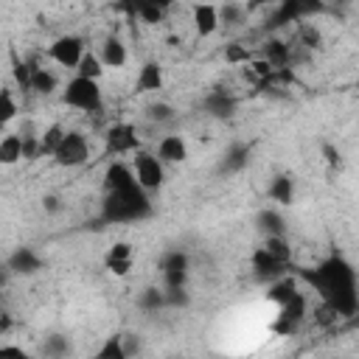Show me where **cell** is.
Returning a JSON list of instances; mask_svg holds the SVG:
<instances>
[{
  "label": "cell",
  "mask_w": 359,
  "mask_h": 359,
  "mask_svg": "<svg viewBox=\"0 0 359 359\" xmlns=\"http://www.w3.org/2000/svg\"><path fill=\"white\" fill-rule=\"evenodd\" d=\"M306 278L323 294L325 306H331L339 317H353L356 314V309H359L356 272L348 261H342L339 255H331L314 272H306Z\"/></svg>",
  "instance_id": "obj_1"
},
{
  "label": "cell",
  "mask_w": 359,
  "mask_h": 359,
  "mask_svg": "<svg viewBox=\"0 0 359 359\" xmlns=\"http://www.w3.org/2000/svg\"><path fill=\"white\" fill-rule=\"evenodd\" d=\"M154 213L146 191L140 185H129V188H121V191H107L104 196V205H101V216L104 222H112V224H121V222H140V219H149Z\"/></svg>",
  "instance_id": "obj_2"
},
{
  "label": "cell",
  "mask_w": 359,
  "mask_h": 359,
  "mask_svg": "<svg viewBox=\"0 0 359 359\" xmlns=\"http://www.w3.org/2000/svg\"><path fill=\"white\" fill-rule=\"evenodd\" d=\"M62 101L73 109H81V112H101V107H104L98 81L84 79V76H76V79L67 81V87L62 93Z\"/></svg>",
  "instance_id": "obj_3"
},
{
  "label": "cell",
  "mask_w": 359,
  "mask_h": 359,
  "mask_svg": "<svg viewBox=\"0 0 359 359\" xmlns=\"http://www.w3.org/2000/svg\"><path fill=\"white\" fill-rule=\"evenodd\" d=\"M90 149H87V137L81 132H65L56 151H53V163L62 168H76L87 160Z\"/></svg>",
  "instance_id": "obj_4"
},
{
  "label": "cell",
  "mask_w": 359,
  "mask_h": 359,
  "mask_svg": "<svg viewBox=\"0 0 359 359\" xmlns=\"http://www.w3.org/2000/svg\"><path fill=\"white\" fill-rule=\"evenodd\" d=\"M135 180L143 191H157L165 180V171H163V163L157 160V154H149V151H137L135 154Z\"/></svg>",
  "instance_id": "obj_5"
},
{
  "label": "cell",
  "mask_w": 359,
  "mask_h": 359,
  "mask_svg": "<svg viewBox=\"0 0 359 359\" xmlns=\"http://www.w3.org/2000/svg\"><path fill=\"white\" fill-rule=\"evenodd\" d=\"M81 53H84V42L79 36H73V34H65V36L53 39L50 48H48V56L62 67H76Z\"/></svg>",
  "instance_id": "obj_6"
},
{
  "label": "cell",
  "mask_w": 359,
  "mask_h": 359,
  "mask_svg": "<svg viewBox=\"0 0 359 359\" xmlns=\"http://www.w3.org/2000/svg\"><path fill=\"white\" fill-rule=\"evenodd\" d=\"M137 149H140V137H137V129L132 123H115L107 132V151L109 154H129Z\"/></svg>",
  "instance_id": "obj_7"
},
{
  "label": "cell",
  "mask_w": 359,
  "mask_h": 359,
  "mask_svg": "<svg viewBox=\"0 0 359 359\" xmlns=\"http://www.w3.org/2000/svg\"><path fill=\"white\" fill-rule=\"evenodd\" d=\"M323 11H325V0H280V8L272 25H283V22H292L309 14H323Z\"/></svg>",
  "instance_id": "obj_8"
},
{
  "label": "cell",
  "mask_w": 359,
  "mask_h": 359,
  "mask_svg": "<svg viewBox=\"0 0 359 359\" xmlns=\"http://www.w3.org/2000/svg\"><path fill=\"white\" fill-rule=\"evenodd\" d=\"M160 269H163L165 286H185V280H188V255L182 250H168L160 258Z\"/></svg>",
  "instance_id": "obj_9"
},
{
  "label": "cell",
  "mask_w": 359,
  "mask_h": 359,
  "mask_svg": "<svg viewBox=\"0 0 359 359\" xmlns=\"http://www.w3.org/2000/svg\"><path fill=\"white\" fill-rule=\"evenodd\" d=\"M132 261H135V250H132L129 241H118V244H112V247L107 250V255H104V266H107L112 275H118V278L129 275Z\"/></svg>",
  "instance_id": "obj_10"
},
{
  "label": "cell",
  "mask_w": 359,
  "mask_h": 359,
  "mask_svg": "<svg viewBox=\"0 0 359 359\" xmlns=\"http://www.w3.org/2000/svg\"><path fill=\"white\" fill-rule=\"evenodd\" d=\"M6 264H8L11 275H34V272L42 269V258H39L31 247H20V250H14V252L8 255Z\"/></svg>",
  "instance_id": "obj_11"
},
{
  "label": "cell",
  "mask_w": 359,
  "mask_h": 359,
  "mask_svg": "<svg viewBox=\"0 0 359 359\" xmlns=\"http://www.w3.org/2000/svg\"><path fill=\"white\" fill-rule=\"evenodd\" d=\"M250 261H252V269H255V275H258L261 280H275L278 275H283V266H286V264H280L266 247H258Z\"/></svg>",
  "instance_id": "obj_12"
},
{
  "label": "cell",
  "mask_w": 359,
  "mask_h": 359,
  "mask_svg": "<svg viewBox=\"0 0 359 359\" xmlns=\"http://www.w3.org/2000/svg\"><path fill=\"white\" fill-rule=\"evenodd\" d=\"M157 160L165 165V163H185L188 160V146L180 135H165L160 137L157 143Z\"/></svg>",
  "instance_id": "obj_13"
},
{
  "label": "cell",
  "mask_w": 359,
  "mask_h": 359,
  "mask_svg": "<svg viewBox=\"0 0 359 359\" xmlns=\"http://www.w3.org/2000/svg\"><path fill=\"white\" fill-rule=\"evenodd\" d=\"M129 185H137L132 165H126V163H109L107 171H104V191H121V188H129Z\"/></svg>",
  "instance_id": "obj_14"
},
{
  "label": "cell",
  "mask_w": 359,
  "mask_h": 359,
  "mask_svg": "<svg viewBox=\"0 0 359 359\" xmlns=\"http://www.w3.org/2000/svg\"><path fill=\"white\" fill-rule=\"evenodd\" d=\"M194 28L199 36H210L219 28V8L210 3H196L194 6Z\"/></svg>",
  "instance_id": "obj_15"
},
{
  "label": "cell",
  "mask_w": 359,
  "mask_h": 359,
  "mask_svg": "<svg viewBox=\"0 0 359 359\" xmlns=\"http://www.w3.org/2000/svg\"><path fill=\"white\" fill-rule=\"evenodd\" d=\"M202 109H205V112H210L213 118H230V115L236 112V98H233V95H227L224 90H213V93H208V95H205Z\"/></svg>",
  "instance_id": "obj_16"
},
{
  "label": "cell",
  "mask_w": 359,
  "mask_h": 359,
  "mask_svg": "<svg viewBox=\"0 0 359 359\" xmlns=\"http://www.w3.org/2000/svg\"><path fill=\"white\" fill-rule=\"evenodd\" d=\"M101 65L104 67H123L126 65V45L118 39V36H107L104 45H101V53H98Z\"/></svg>",
  "instance_id": "obj_17"
},
{
  "label": "cell",
  "mask_w": 359,
  "mask_h": 359,
  "mask_svg": "<svg viewBox=\"0 0 359 359\" xmlns=\"http://www.w3.org/2000/svg\"><path fill=\"white\" fill-rule=\"evenodd\" d=\"M163 87V67L157 62H146L135 79V93H154Z\"/></svg>",
  "instance_id": "obj_18"
},
{
  "label": "cell",
  "mask_w": 359,
  "mask_h": 359,
  "mask_svg": "<svg viewBox=\"0 0 359 359\" xmlns=\"http://www.w3.org/2000/svg\"><path fill=\"white\" fill-rule=\"evenodd\" d=\"M269 199L278 202V205H292L294 202V180L289 174H278L272 182H269Z\"/></svg>",
  "instance_id": "obj_19"
},
{
  "label": "cell",
  "mask_w": 359,
  "mask_h": 359,
  "mask_svg": "<svg viewBox=\"0 0 359 359\" xmlns=\"http://www.w3.org/2000/svg\"><path fill=\"white\" fill-rule=\"evenodd\" d=\"M56 90V76L48 67H39L31 62V93L36 95H50Z\"/></svg>",
  "instance_id": "obj_20"
},
{
  "label": "cell",
  "mask_w": 359,
  "mask_h": 359,
  "mask_svg": "<svg viewBox=\"0 0 359 359\" xmlns=\"http://www.w3.org/2000/svg\"><path fill=\"white\" fill-rule=\"evenodd\" d=\"M297 292V286H294V278H283V275H278L272 283H269V292H266V300H272L275 306H283L292 294Z\"/></svg>",
  "instance_id": "obj_21"
},
{
  "label": "cell",
  "mask_w": 359,
  "mask_h": 359,
  "mask_svg": "<svg viewBox=\"0 0 359 359\" xmlns=\"http://www.w3.org/2000/svg\"><path fill=\"white\" fill-rule=\"evenodd\" d=\"M261 56H264L272 67H286V62L292 59V50H289V45H286V42H280V39H269V42L264 45Z\"/></svg>",
  "instance_id": "obj_22"
},
{
  "label": "cell",
  "mask_w": 359,
  "mask_h": 359,
  "mask_svg": "<svg viewBox=\"0 0 359 359\" xmlns=\"http://www.w3.org/2000/svg\"><path fill=\"white\" fill-rule=\"evenodd\" d=\"M22 160V137L20 135H6L0 140V165H14Z\"/></svg>",
  "instance_id": "obj_23"
},
{
  "label": "cell",
  "mask_w": 359,
  "mask_h": 359,
  "mask_svg": "<svg viewBox=\"0 0 359 359\" xmlns=\"http://www.w3.org/2000/svg\"><path fill=\"white\" fill-rule=\"evenodd\" d=\"M62 135H65L62 123H50V126L39 135V157H53V151H56Z\"/></svg>",
  "instance_id": "obj_24"
},
{
  "label": "cell",
  "mask_w": 359,
  "mask_h": 359,
  "mask_svg": "<svg viewBox=\"0 0 359 359\" xmlns=\"http://www.w3.org/2000/svg\"><path fill=\"white\" fill-rule=\"evenodd\" d=\"M76 70V76H84V79H101V73H104V65H101V59L95 56V53H81V59H79V65L73 67Z\"/></svg>",
  "instance_id": "obj_25"
},
{
  "label": "cell",
  "mask_w": 359,
  "mask_h": 359,
  "mask_svg": "<svg viewBox=\"0 0 359 359\" xmlns=\"http://www.w3.org/2000/svg\"><path fill=\"white\" fill-rule=\"evenodd\" d=\"M247 163H250V149L238 143V146H233V149L227 151V157H224V163H222V171L233 174V171L247 168Z\"/></svg>",
  "instance_id": "obj_26"
},
{
  "label": "cell",
  "mask_w": 359,
  "mask_h": 359,
  "mask_svg": "<svg viewBox=\"0 0 359 359\" xmlns=\"http://www.w3.org/2000/svg\"><path fill=\"white\" fill-rule=\"evenodd\" d=\"M280 311H278V317H286V320H294V323H300L303 317H306V297L300 294V292H294L283 306H278Z\"/></svg>",
  "instance_id": "obj_27"
},
{
  "label": "cell",
  "mask_w": 359,
  "mask_h": 359,
  "mask_svg": "<svg viewBox=\"0 0 359 359\" xmlns=\"http://www.w3.org/2000/svg\"><path fill=\"white\" fill-rule=\"evenodd\" d=\"M17 118V101L8 87H0V129Z\"/></svg>",
  "instance_id": "obj_28"
},
{
  "label": "cell",
  "mask_w": 359,
  "mask_h": 359,
  "mask_svg": "<svg viewBox=\"0 0 359 359\" xmlns=\"http://www.w3.org/2000/svg\"><path fill=\"white\" fill-rule=\"evenodd\" d=\"M140 309H146V311H157V309H165V294H163V289H157V286H146L143 292H140Z\"/></svg>",
  "instance_id": "obj_29"
},
{
  "label": "cell",
  "mask_w": 359,
  "mask_h": 359,
  "mask_svg": "<svg viewBox=\"0 0 359 359\" xmlns=\"http://www.w3.org/2000/svg\"><path fill=\"white\" fill-rule=\"evenodd\" d=\"M258 224L266 236H283V219L275 210H261L258 213Z\"/></svg>",
  "instance_id": "obj_30"
},
{
  "label": "cell",
  "mask_w": 359,
  "mask_h": 359,
  "mask_svg": "<svg viewBox=\"0 0 359 359\" xmlns=\"http://www.w3.org/2000/svg\"><path fill=\"white\" fill-rule=\"evenodd\" d=\"M98 359H126V351H123V337H107V342L98 348L95 353Z\"/></svg>",
  "instance_id": "obj_31"
},
{
  "label": "cell",
  "mask_w": 359,
  "mask_h": 359,
  "mask_svg": "<svg viewBox=\"0 0 359 359\" xmlns=\"http://www.w3.org/2000/svg\"><path fill=\"white\" fill-rule=\"evenodd\" d=\"M250 59H252V53L247 50V45H241V42L224 45V62L227 65H247Z\"/></svg>",
  "instance_id": "obj_32"
},
{
  "label": "cell",
  "mask_w": 359,
  "mask_h": 359,
  "mask_svg": "<svg viewBox=\"0 0 359 359\" xmlns=\"http://www.w3.org/2000/svg\"><path fill=\"white\" fill-rule=\"evenodd\" d=\"M264 247L280 261V264H289V255H292V250H289V244H286V238L283 236H266V241H264Z\"/></svg>",
  "instance_id": "obj_33"
},
{
  "label": "cell",
  "mask_w": 359,
  "mask_h": 359,
  "mask_svg": "<svg viewBox=\"0 0 359 359\" xmlns=\"http://www.w3.org/2000/svg\"><path fill=\"white\" fill-rule=\"evenodd\" d=\"M70 351V342H67V337H62V334H53V337H48L45 342H42V353L45 356H65Z\"/></svg>",
  "instance_id": "obj_34"
},
{
  "label": "cell",
  "mask_w": 359,
  "mask_h": 359,
  "mask_svg": "<svg viewBox=\"0 0 359 359\" xmlns=\"http://www.w3.org/2000/svg\"><path fill=\"white\" fill-rule=\"evenodd\" d=\"M22 137V160H36L39 157V135L31 132V126H25V132H20Z\"/></svg>",
  "instance_id": "obj_35"
},
{
  "label": "cell",
  "mask_w": 359,
  "mask_h": 359,
  "mask_svg": "<svg viewBox=\"0 0 359 359\" xmlns=\"http://www.w3.org/2000/svg\"><path fill=\"white\" fill-rule=\"evenodd\" d=\"M163 294H165V306H171V309H185V306L191 303L185 286H165Z\"/></svg>",
  "instance_id": "obj_36"
},
{
  "label": "cell",
  "mask_w": 359,
  "mask_h": 359,
  "mask_svg": "<svg viewBox=\"0 0 359 359\" xmlns=\"http://www.w3.org/2000/svg\"><path fill=\"white\" fill-rule=\"evenodd\" d=\"M14 81L22 93H31V62L14 59Z\"/></svg>",
  "instance_id": "obj_37"
},
{
  "label": "cell",
  "mask_w": 359,
  "mask_h": 359,
  "mask_svg": "<svg viewBox=\"0 0 359 359\" xmlns=\"http://www.w3.org/2000/svg\"><path fill=\"white\" fill-rule=\"evenodd\" d=\"M244 17V8H238L236 3H227L219 8V25H238Z\"/></svg>",
  "instance_id": "obj_38"
},
{
  "label": "cell",
  "mask_w": 359,
  "mask_h": 359,
  "mask_svg": "<svg viewBox=\"0 0 359 359\" xmlns=\"http://www.w3.org/2000/svg\"><path fill=\"white\" fill-rule=\"evenodd\" d=\"M146 118H149V121L163 123V121H171V118H174V109H171L168 104L157 101V104H149V107H146Z\"/></svg>",
  "instance_id": "obj_39"
},
{
  "label": "cell",
  "mask_w": 359,
  "mask_h": 359,
  "mask_svg": "<svg viewBox=\"0 0 359 359\" xmlns=\"http://www.w3.org/2000/svg\"><path fill=\"white\" fill-rule=\"evenodd\" d=\"M163 8H157V6H151V3H140V11H137V20H143L146 25H157L160 20H163Z\"/></svg>",
  "instance_id": "obj_40"
},
{
  "label": "cell",
  "mask_w": 359,
  "mask_h": 359,
  "mask_svg": "<svg viewBox=\"0 0 359 359\" xmlns=\"http://www.w3.org/2000/svg\"><path fill=\"white\" fill-rule=\"evenodd\" d=\"M297 39H300V45H306V48H317V45H320V31L311 28V25H300Z\"/></svg>",
  "instance_id": "obj_41"
},
{
  "label": "cell",
  "mask_w": 359,
  "mask_h": 359,
  "mask_svg": "<svg viewBox=\"0 0 359 359\" xmlns=\"http://www.w3.org/2000/svg\"><path fill=\"white\" fill-rule=\"evenodd\" d=\"M297 325H300V323H294V320H286V317H278V320H275V323H272L269 328H272L275 334H280V337H292V334L297 331Z\"/></svg>",
  "instance_id": "obj_42"
},
{
  "label": "cell",
  "mask_w": 359,
  "mask_h": 359,
  "mask_svg": "<svg viewBox=\"0 0 359 359\" xmlns=\"http://www.w3.org/2000/svg\"><path fill=\"white\" fill-rule=\"evenodd\" d=\"M323 154H325V163H328L331 168H342V154H339V149H334L331 143H323Z\"/></svg>",
  "instance_id": "obj_43"
},
{
  "label": "cell",
  "mask_w": 359,
  "mask_h": 359,
  "mask_svg": "<svg viewBox=\"0 0 359 359\" xmlns=\"http://www.w3.org/2000/svg\"><path fill=\"white\" fill-rule=\"evenodd\" d=\"M140 3H143V0H118V3H115V8H118V11H123L129 20H135V17H137V11H140Z\"/></svg>",
  "instance_id": "obj_44"
},
{
  "label": "cell",
  "mask_w": 359,
  "mask_h": 359,
  "mask_svg": "<svg viewBox=\"0 0 359 359\" xmlns=\"http://www.w3.org/2000/svg\"><path fill=\"white\" fill-rule=\"evenodd\" d=\"M3 356H17V359H25L28 353L20 348V345H0V359Z\"/></svg>",
  "instance_id": "obj_45"
},
{
  "label": "cell",
  "mask_w": 359,
  "mask_h": 359,
  "mask_svg": "<svg viewBox=\"0 0 359 359\" xmlns=\"http://www.w3.org/2000/svg\"><path fill=\"white\" fill-rule=\"evenodd\" d=\"M42 208H45L48 213H56V210H59V199H56V196H45V199H42Z\"/></svg>",
  "instance_id": "obj_46"
},
{
  "label": "cell",
  "mask_w": 359,
  "mask_h": 359,
  "mask_svg": "<svg viewBox=\"0 0 359 359\" xmlns=\"http://www.w3.org/2000/svg\"><path fill=\"white\" fill-rule=\"evenodd\" d=\"M8 278H11L8 264H0V286H6V283H8Z\"/></svg>",
  "instance_id": "obj_47"
},
{
  "label": "cell",
  "mask_w": 359,
  "mask_h": 359,
  "mask_svg": "<svg viewBox=\"0 0 359 359\" xmlns=\"http://www.w3.org/2000/svg\"><path fill=\"white\" fill-rule=\"evenodd\" d=\"M143 3H151V6H157V8H163V11L174 6V0H143Z\"/></svg>",
  "instance_id": "obj_48"
},
{
  "label": "cell",
  "mask_w": 359,
  "mask_h": 359,
  "mask_svg": "<svg viewBox=\"0 0 359 359\" xmlns=\"http://www.w3.org/2000/svg\"><path fill=\"white\" fill-rule=\"evenodd\" d=\"M266 3H272V0H250V8H258V6H266Z\"/></svg>",
  "instance_id": "obj_49"
}]
</instances>
